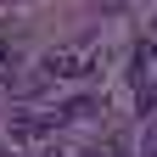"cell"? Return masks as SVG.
I'll list each match as a JSON object with an SVG mask.
<instances>
[{"label": "cell", "mask_w": 157, "mask_h": 157, "mask_svg": "<svg viewBox=\"0 0 157 157\" xmlns=\"http://www.w3.org/2000/svg\"><path fill=\"white\" fill-rule=\"evenodd\" d=\"M135 0H101V11H129Z\"/></svg>", "instance_id": "cell-3"}, {"label": "cell", "mask_w": 157, "mask_h": 157, "mask_svg": "<svg viewBox=\"0 0 157 157\" xmlns=\"http://www.w3.org/2000/svg\"><path fill=\"white\" fill-rule=\"evenodd\" d=\"M140 157H157V118H146V146H140Z\"/></svg>", "instance_id": "cell-2"}, {"label": "cell", "mask_w": 157, "mask_h": 157, "mask_svg": "<svg viewBox=\"0 0 157 157\" xmlns=\"http://www.w3.org/2000/svg\"><path fill=\"white\" fill-rule=\"evenodd\" d=\"M90 45H67V51H51L45 56V78H84L90 73Z\"/></svg>", "instance_id": "cell-1"}]
</instances>
